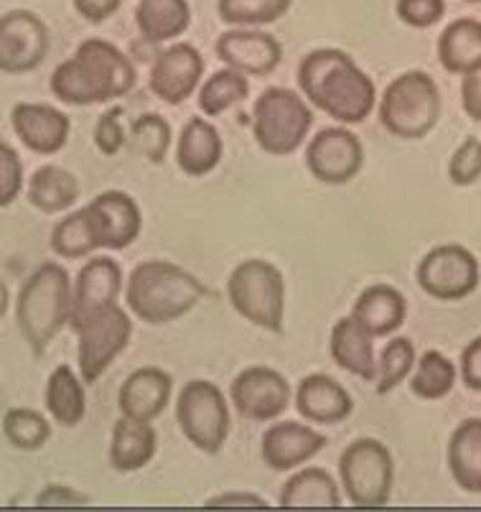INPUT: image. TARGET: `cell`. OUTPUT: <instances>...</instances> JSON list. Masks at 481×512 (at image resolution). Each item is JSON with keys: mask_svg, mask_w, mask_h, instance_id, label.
Here are the masks:
<instances>
[{"mask_svg": "<svg viewBox=\"0 0 481 512\" xmlns=\"http://www.w3.org/2000/svg\"><path fill=\"white\" fill-rule=\"evenodd\" d=\"M298 87L308 105L336 123L357 125L375 113V82L342 49L308 51L298 64Z\"/></svg>", "mask_w": 481, "mask_h": 512, "instance_id": "obj_1", "label": "cell"}, {"mask_svg": "<svg viewBox=\"0 0 481 512\" xmlns=\"http://www.w3.org/2000/svg\"><path fill=\"white\" fill-rule=\"evenodd\" d=\"M138 85V72L123 51L107 39H87L74 57L54 69L49 87L64 105L90 107L125 97Z\"/></svg>", "mask_w": 481, "mask_h": 512, "instance_id": "obj_2", "label": "cell"}, {"mask_svg": "<svg viewBox=\"0 0 481 512\" xmlns=\"http://www.w3.org/2000/svg\"><path fill=\"white\" fill-rule=\"evenodd\" d=\"M207 286L181 265L168 260H143L133 268L125 286L130 314L143 324H171L202 304Z\"/></svg>", "mask_w": 481, "mask_h": 512, "instance_id": "obj_3", "label": "cell"}, {"mask_svg": "<svg viewBox=\"0 0 481 512\" xmlns=\"http://www.w3.org/2000/svg\"><path fill=\"white\" fill-rule=\"evenodd\" d=\"M72 309V278L67 268L49 260L41 263L18 291L16 321L34 357L51 347L59 332L69 324Z\"/></svg>", "mask_w": 481, "mask_h": 512, "instance_id": "obj_4", "label": "cell"}, {"mask_svg": "<svg viewBox=\"0 0 481 512\" xmlns=\"http://www.w3.org/2000/svg\"><path fill=\"white\" fill-rule=\"evenodd\" d=\"M380 123L400 141H423L441 118V92L431 74L410 69L382 92Z\"/></svg>", "mask_w": 481, "mask_h": 512, "instance_id": "obj_5", "label": "cell"}, {"mask_svg": "<svg viewBox=\"0 0 481 512\" xmlns=\"http://www.w3.org/2000/svg\"><path fill=\"white\" fill-rule=\"evenodd\" d=\"M227 296L237 316L265 332L283 334L286 281L273 263L258 258L242 260L230 273Z\"/></svg>", "mask_w": 481, "mask_h": 512, "instance_id": "obj_6", "label": "cell"}, {"mask_svg": "<svg viewBox=\"0 0 481 512\" xmlns=\"http://www.w3.org/2000/svg\"><path fill=\"white\" fill-rule=\"evenodd\" d=\"M314 113L298 92L268 87L252 107V138L270 156H291L311 133Z\"/></svg>", "mask_w": 481, "mask_h": 512, "instance_id": "obj_7", "label": "cell"}, {"mask_svg": "<svg viewBox=\"0 0 481 512\" xmlns=\"http://www.w3.org/2000/svg\"><path fill=\"white\" fill-rule=\"evenodd\" d=\"M339 482L354 507H385L395 482V462L382 441H352L339 459Z\"/></svg>", "mask_w": 481, "mask_h": 512, "instance_id": "obj_8", "label": "cell"}, {"mask_svg": "<svg viewBox=\"0 0 481 512\" xmlns=\"http://www.w3.org/2000/svg\"><path fill=\"white\" fill-rule=\"evenodd\" d=\"M176 421L186 441L204 454H219L232 428L227 398L209 380H189L181 388Z\"/></svg>", "mask_w": 481, "mask_h": 512, "instance_id": "obj_9", "label": "cell"}, {"mask_svg": "<svg viewBox=\"0 0 481 512\" xmlns=\"http://www.w3.org/2000/svg\"><path fill=\"white\" fill-rule=\"evenodd\" d=\"M77 334V365L84 385H95L133 337V319L118 304L87 316L72 329Z\"/></svg>", "mask_w": 481, "mask_h": 512, "instance_id": "obj_10", "label": "cell"}, {"mask_svg": "<svg viewBox=\"0 0 481 512\" xmlns=\"http://www.w3.org/2000/svg\"><path fill=\"white\" fill-rule=\"evenodd\" d=\"M418 286L436 301H461L479 288L481 268L464 245L448 242L428 250L418 263Z\"/></svg>", "mask_w": 481, "mask_h": 512, "instance_id": "obj_11", "label": "cell"}, {"mask_svg": "<svg viewBox=\"0 0 481 512\" xmlns=\"http://www.w3.org/2000/svg\"><path fill=\"white\" fill-rule=\"evenodd\" d=\"M51 36L34 11L16 8L0 16V72L28 74L44 64Z\"/></svg>", "mask_w": 481, "mask_h": 512, "instance_id": "obj_12", "label": "cell"}, {"mask_svg": "<svg viewBox=\"0 0 481 512\" xmlns=\"http://www.w3.org/2000/svg\"><path fill=\"white\" fill-rule=\"evenodd\" d=\"M230 400L235 411L247 421H275L291 403V385L273 367L255 365L232 380Z\"/></svg>", "mask_w": 481, "mask_h": 512, "instance_id": "obj_13", "label": "cell"}, {"mask_svg": "<svg viewBox=\"0 0 481 512\" xmlns=\"http://www.w3.org/2000/svg\"><path fill=\"white\" fill-rule=\"evenodd\" d=\"M306 166L324 184H349L364 166V146L352 130L321 128L306 146Z\"/></svg>", "mask_w": 481, "mask_h": 512, "instance_id": "obj_14", "label": "cell"}, {"mask_svg": "<svg viewBox=\"0 0 481 512\" xmlns=\"http://www.w3.org/2000/svg\"><path fill=\"white\" fill-rule=\"evenodd\" d=\"M204 77V57L186 41L166 46L156 57L148 77V87L166 105H181L189 100Z\"/></svg>", "mask_w": 481, "mask_h": 512, "instance_id": "obj_15", "label": "cell"}, {"mask_svg": "<svg viewBox=\"0 0 481 512\" xmlns=\"http://www.w3.org/2000/svg\"><path fill=\"white\" fill-rule=\"evenodd\" d=\"M84 209L95 232L97 250H125L138 240L143 214L130 194L110 189L97 194Z\"/></svg>", "mask_w": 481, "mask_h": 512, "instance_id": "obj_16", "label": "cell"}, {"mask_svg": "<svg viewBox=\"0 0 481 512\" xmlns=\"http://www.w3.org/2000/svg\"><path fill=\"white\" fill-rule=\"evenodd\" d=\"M217 57L224 67L237 69L245 77H268L283 62V46L268 31L232 29L217 39Z\"/></svg>", "mask_w": 481, "mask_h": 512, "instance_id": "obj_17", "label": "cell"}, {"mask_svg": "<svg viewBox=\"0 0 481 512\" xmlns=\"http://www.w3.org/2000/svg\"><path fill=\"white\" fill-rule=\"evenodd\" d=\"M123 291V268L115 263V258H92L77 273V281L72 286V309H69V327H77L79 321L107 306L118 304V296Z\"/></svg>", "mask_w": 481, "mask_h": 512, "instance_id": "obj_18", "label": "cell"}, {"mask_svg": "<svg viewBox=\"0 0 481 512\" xmlns=\"http://www.w3.org/2000/svg\"><path fill=\"white\" fill-rule=\"evenodd\" d=\"M11 125L18 141L31 153L54 156L62 151L72 133V120L67 113L41 102H18L11 110Z\"/></svg>", "mask_w": 481, "mask_h": 512, "instance_id": "obj_19", "label": "cell"}, {"mask_svg": "<svg viewBox=\"0 0 481 512\" xmlns=\"http://www.w3.org/2000/svg\"><path fill=\"white\" fill-rule=\"evenodd\" d=\"M329 439L319 434L316 428L298 421H278L265 431L260 441V456L265 467L273 472H291L314 459L319 451L326 449Z\"/></svg>", "mask_w": 481, "mask_h": 512, "instance_id": "obj_20", "label": "cell"}, {"mask_svg": "<svg viewBox=\"0 0 481 512\" xmlns=\"http://www.w3.org/2000/svg\"><path fill=\"white\" fill-rule=\"evenodd\" d=\"M174 393V377L161 367H138L120 385L118 406L125 418L151 421L166 411Z\"/></svg>", "mask_w": 481, "mask_h": 512, "instance_id": "obj_21", "label": "cell"}, {"mask_svg": "<svg viewBox=\"0 0 481 512\" xmlns=\"http://www.w3.org/2000/svg\"><path fill=\"white\" fill-rule=\"evenodd\" d=\"M296 411L306 421L331 426V423H342L352 416L354 398L334 377L308 375L298 383Z\"/></svg>", "mask_w": 481, "mask_h": 512, "instance_id": "obj_22", "label": "cell"}, {"mask_svg": "<svg viewBox=\"0 0 481 512\" xmlns=\"http://www.w3.org/2000/svg\"><path fill=\"white\" fill-rule=\"evenodd\" d=\"M349 316L372 337H390L405 324L408 301L390 283H375L359 293Z\"/></svg>", "mask_w": 481, "mask_h": 512, "instance_id": "obj_23", "label": "cell"}, {"mask_svg": "<svg viewBox=\"0 0 481 512\" xmlns=\"http://www.w3.org/2000/svg\"><path fill=\"white\" fill-rule=\"evenodd\" d=\"M158 451V434L151 421L118 418L110 436V467L120 474L140 472L153 462Z\"/></svg>", "mask_w": 481, "mask_h": 512, "instance_id": "obj_24", "label": "cell"}, {"mask_svg": "<svg viewBox=\"0 0 481 512\" xmlns=\"http://www.w3.org/2000/svg\"><path fill=\"white\" fill-rule=\"evenodd\" d=\"M331 360L342 367L349 375L375 383L377 375V355H375V337L364 332L352 316H344L331 329L329 342Z\"/></svg>", "mask_w": 481, "mask_h": 512, "instance_id": "obj_25", "label": "cell"}, {"mask_svg": "<svg viewBox=\"0 0 481 512\" xmlns=\"http://www.w3.org/2000/svg\"><path fill=\"white\" fill-rule=\"evenodd\" d=\"M224 143L219 130L207 118H191L179 133L176 166L189 176H207L219 166Z\"/></svg>", "mask_w": 481, "mask_h": 512, "instance_id": "obj_26", "label": "cell"}, {"mask_svg": "<svg viewBox=\"0 0 481 512\" xmlns=\"http://www.w3.org/2000/svg\"><path fill=\"white\" fill-rule=\"evenodd\" d=\"M448 469L461 490L481 495V418H466L448 441Z\"/></svg>", "mask_w": 481, "mask_h": 512, "instance_id": "obj_27", "label": "cell"}, {"mask_svg": "<svg viewBox=\"0 0 481 512\" xmlns=\"http://www.w3.org/2000/svg\"><path fill=\"white\" fill-rule=\"evenodd\" d=\"M140 36L151 44L179 39L191 26L189 0H140L135 8Z\"/></svg>", "mask_w": 481, "mask_h": 512, "instance_id": "obj_28", "label": "cell"}, {"mask_svg": "<svg viewBox=\"0 0 481 512\" xmlns=\"http://www.w3.org/2000/svg\"><path fill=\"white\" fill-rule=\"evenodd\" d=\"M438 62L446 72L461 74V77L481 67V21L459 18L448 23L438 39Z\"/></svg>", "mask_w": 481, "mask_h": 512, "instance_id": "obj_29", "label": "cell"}, {"mask_svg": "<svg viewBox=\"0 0 481 512\" xmlns=\"http://www.w3.org/2000/svg\"><path fill=\"white\" fill-rule=\"evenodd\" d=\"M44 400L46 411L59 426L74 428L84 421V413H87L84 383L69 365H59L51 370L49 380H46Z\"/></svg>", "mask_w": 481, "mask_h": 512, "instance_id": "obj_30", "label": "cell"}, {"mask_svg": "<svg viewBox=\"0 0 481 512\" xmlns=\"http://www.w3.org/2000/svg\"><path fill=\"white\" fill-rule=\"evenodd\" d=\"M28 204L44 214H62L79 199V181L62 166H41L28 179Z\"/></svg>", "mask_w": 481, "mask_h": 512, "instance_id": "obj_31", "label": "cell"}, {"mask_svg": "<svg viewBox=\"0 0 481 512\" xmlns=\"http://www.w3.org/2000/svg\"><path fill=\"white\" fill-rule=\"evenodd\" d=\"M280 507H342L339 484L326 469L308 467L293 474L278 495Z\"/></svg>", "mask_w": 481, "mask_h": 512, "instance_id": "obj_32", "label": "cell"}, {"mask_svg": "<svg viewBox=\"0 0 481 512\" xmlns=\"http://www.w3.org/2000/svg\"><path fill=\"white\" fill-rule=\"evenodd\" d=\"M456 365L448 360L438 349H428L415 360L413 372H410V390L420 400H441L446 398L456 385Z\"/></svg>", "mask_w": 481, "mask_h": 512, "instance_id": "obj_33", "label": "cell"}, {"mask_svg": "<svg viewBox=\"0 0 481 512\" xmlns=\"http://www.w3.org/2000/svg\"><path fill=\"white\" fill-rule=\"evenodd\" d=\"M247 95H250V82H247L245 74L224 67L214 72L199 90V110L207 118H219L230 107L245 102Z\"/></svg>", "mask_w": 481, "mask_h": 512, "instance_id": "obj_34", "label": "cell"}, {"mask_svg": "<svg viewBox=\"0 0 481 512\" xmlns=\"http://www.w3.org/2000/svg\"><path fill=\"white\" fill-rule=\"evenodd\" d=\"M49 245L54 255L67 260H79L97 253L95 232H92L87 209H74L72 214H64L51 230Z\"/></svg>", "mask_w": 481, "mask_h": 512, "instance_id": "obj_35", "label": "cell"}, {"mask_svg": "<svg viewBox=\"0 0 481 512\" xmlns=\"http://www.w3.org/2000/svg\"><path fill=\"white\" fill-rule=\"evenodd\" d=\"M293 0H217V11L227 26L250 29L280 21L291 11Z\"/></svg>", "mask_w": 481, "mask_h": 512, "instance_id": "obj_36", "label": "cell"}, {"mask_svg": "<svg viewBox=\"0 0 481 512\" xmlns=\"http://www.w3.org/2000/svg\"><path fill=\"white\" fill-rule=\"evenodd\" d=\"M415 360V344L408 337H392L385 344V349L380 352V360H377V375H375V390L377 395H387L398 388L400 383H405L413 372Z\"/></svg>", "mask_w": 481, "mask_h": 512, "instance_id": "obj_37", "label": "cell"}, {"mask_svg": "<svg viewBox=\"0 0 481 512\" xmlns=\"http://www.w3.org/2000/svg\"><path fill=\"white\" fill-rule=\"evenodd\" d=\"M3 436L21 451H39L49 444L51 423L34 408H8L3 416Z\"/></svg>", "mask_w": 481, "mask_h": 512, "instance_id": "obj_38", "label": "cell"}, {"mask_svg": "<svg viewBox=\"0 0 481 512\" xmlns=\"http://www.w3.org/2000/svg\"><path fill=\"white\" fill-rule=\"evenodd\" d=\"M171 125L163 115L158 113H143L133 120V128H130V146L133 151H138L140 156L151 161V164H163L168 156V148H171Z\"/></svg>", "mask_w": 481, "mask_h": 512, "instance_id": "obj_39", "label": "cell"}, {"mask_svg": "<svg viewBox=\"0 0 481 512\" xmlns=\"http://www.w3.org/2000/svg\"><path fill=\"white\" fill-rule=\"evenodd\" d=\"M448 179L454 186H471L481 179V138L469 136L448 161Z\"/></svg>", "mask_w": 481, "mask_h": 512, "instance_id": "obj_40", "label": "cell"}, {"mask_svg": "<svg viewBox=\"0 0 481 512\" xmlns=\"http://www.w3.org/2000/svg\"><path fill=\"white\" fill-rule=\"evenodd\" d=\"M23 192V161L16 148L0 141V207H11Z\"/></svg>", "mask_w": 481, "mask_h": 512, "instance_id": "obj_41", "label": "cell"}, {"mask_svg": "<svg viewBox=\"0 0 481 512\" xmlns=\"http://www.w3.org/2000/svg\"><path fill=\"white\" fill-rule=\"evenodd\" d=\"M395 11L410 29H431L446 16V0H398Z\"/></svg>", "mask_w": 481, "mask_h": 512, "instance_id": "obj_42", "label": "cell"}, {"mask_svg": "<svg viewBox=\"0 0 481 512\" xmlns=\"http://www.w3.org/2000/svg\"><path fill=\"white\" fill-rule=\"evenodd\" d=\"M92 141H95L97 151H100L102 156H115V153H120V148L125 146L123 110H120V107L105 110V113L97 118Z\"/></svg>", "mask_w": 481, "mask_h": 512, "instance_id": "obj_43", "label": "cell"}, {"mask_svg": "<svg viewBox=\"0 0 481 512\" xmlns=\"http://www.w3.org/2000/svg\"><path fill=\"white\" fill-rule=\"evenodd\" d=\"M90 505V497L72 490L67 484H49L36 495V507H82Z\"/></svg>", "mask_w": 481, "mask_h": 512, "instance_id": "obj_44", "label": "cell"}, {"mask_svg": "<svg viewBox=\"0 0 481 512\" xmlns=\"http://www.w3.org/2000/svg\"><path fill=\"white\" fill-rule=\"evenodd\" d=\"M461 380L469 390L481 393V337L471 339L461 352Z\"/></svg>", "mask_w": 481, "mask_h": 512, "instance_id": "obj_45", "label": "cell"}, {"mask_svg": "<svg viewBox=\"0 0 481 512\" xmlns=\"http://www.w3.org/2000/svg\"><path fill=\"white\" fill-rule=\"evenodd\" d=\"M461 105H464V113L471 120L481 123V67L464 74V82H461Z\"/></svg>", "mask_w": 481, "mask_h": 512, "instance_id": "obj_46", "label": "cell"}, {"mask_svg": "<svg viewBox=\"0 0 481 512\" xmlns=\"http://www.w3.org/2000/svg\"><path fill=\"white\" fill-rule=\"evenodd\" d=\"M74 11L90 23H102L110 16L118 13V8L123 6V0H72Z\"/></svg>", "mask_w": 481, "mask_h": 512, "instance_id": "obj_47", "label": "cell"}, {"mask_svg": "<svg viewBox=\"0 0 481 512\" xmlns=\"http://www.w3.org/2000/svg\"><path fill=\"white\" fill-rule=\"evenodd\" d=\"M204 507H268V502L252 492H224L204 502Z\"/></svg>", "mask_w": 481, "mask_h": 512, "instance_id": "obj_48", "label": "cell"}, {"mask_svg": "<svg viewBox=\"0 0 481 512\" xmlns=\"http://www.w3.org/2000/svg\"><path fill=\"white\" fill-rule=\"evenodd\" d=\"M8 306H11V291H8L3 276H0V319L8 314Z\"/></svg>", "mask_w": 481, "mask_h": 512, "instance_id": "obj_49", "label": "cell"}, {"mask_svg": "<svg viewBox=\"0 0 481 512\" xmlns=\"http://www.w3.org/2000/svg\"><path fill=\"white\" fill-rule=\"evenodd\" d=\"M464 3H481V0H464Z\"/></svg>", "mask_w": 481, "mask_h": 512, "instance_id": "obj_50", "label": "cell"}]
</instances>
